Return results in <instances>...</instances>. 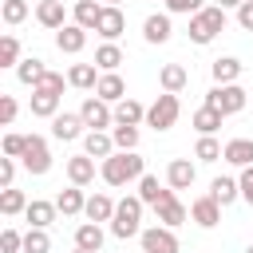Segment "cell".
I'll use <instances>...</instances> for the list:
<instances>
[{"label": "cell", "instance_id": "cell-5", "mask_svg": "<svg viewBox=\"0 0 253 253\" xmlns=\"http://www.w3.org/2000/svg\"><path fill=\"white\" fill-rule=\"evenodd\" d=\"M178 115H182V103H178V95H170V91H162L150 107H146V126L150 130H170L174 123H178Z\"/></svg>", "mask_w": 253, "mask_h": 253}, {"label": "cell", "instance_id": "cell-2", "mask_svg": "<svg viewBox=\"0 0 253 253\" xmlns=\"http://www.w3.org/2000/svg\"><path fill=\"white\" fill-rule=\"evenodd\" d=\"M142 210H146V202H142L138 194H126V198L115 206L111 233H115L119 241H130V237H138V233H142Z\"/></svg>", "mask_w": 253, "mask_h": 253}, {"label": "cell", "instance_id": "cell-23", "mask_svg": "<svg viewBox=\"0 0 253 253\" xmlns=\"http://www.w3.org/2000/svg\"><path fill=\"white\" fill-rule=\"evenodd\" d=\"M186 83H190V71H186L182 63H166V67L158 71V87H162V91H170V95H182V91H186Z\"/></svg>", "mask_w": 253, "mask_h": 253}, {"label": "cell", "instance_id": "cell-22", "mask_svg": "<svg viewBox=\"0 0 253 253\" xmlns=\"http://www.w3.org/2000/svg\"><path fill=\"white\" fill-rule=\"evenodd\" d=\"M99 16H103V4L99 0H75V8H71V24H79L87 32L99 28Z\"/></svg>", "mask_w": 253, "mask_h": 253}, {"label": "cell", "instance_id": "cell-31", "mask_svg": "<svg viewBox=\"0 0 253 253\" xmlns=\"http://www.w3.org/2000/svg\"><path fill=\"white\" fill-rule=\"evenodd\" d=\"M103 225H95V221H83V225H75V249H87V253H99L103 249Z\"/></svg>", "mask_w": 253, "mask_h": 253}, {"label": "cell", "instance_id": "cell-18", "mask_svg": "<svg viewBox=\"0 0 253 253\" xmlns=\"http://www.w3.org/2000/svg\"><path fill=\"white\" fill-rule=\"evenodd\" d=\"M67 182L71 186H91L95 182V158L91 154H71L67 158Z\"/></svg>", "mask_w": 253, "mask_h": 253}, {"label": "cell", "instance_id": "cell-43", "mask_svg": "<svg viewBox=\"0 0 253 253\" xmlns=\"http://www.w3.org/2000/svg\"><path fill=\"white\" fill-rule=\"evenodd\" d=\"M202 8H206V0H166L170 16H198Z\"/></svg>", "mask_w": 253, "mask_h": 253}, {"label": "cell", "instance_id": "cell-26", "mask_svg": "<svg viewBox=\"0 0 253 253\" xmlns=\"http://www.w3.org/2000/svg\"><path fill=\"white\" fill-rule=\"evenodd\" d=\"M55 206H59L63 217H79V213L87 210V194H83V186H67V190H59Z\"/></svg>", "mask_w": 253, "mask_h": 253}, {"label": "cell", "instance_id": "cell-34", "mask_svg": "<svg viewBox=\"0 0 253 253\" xmlns=\"http://www.w3.org/2000/svg\"><path fill=\"white\" fill-rule=\"evenodd\" d=\"M166 194H170V186H162V182H158L154 174H142V178H138V198H142V202H146L150 210H154V206H158V202H162Z\"/></svg>", "mask_w": 253, "mask_h": 253}, {"label": "cell", "instance_id": "cell-35", "mask_svg": "<svg viewBox=\"0 0 253 253\" xmlns=\"http://www.w3.org/2000/svg\"><path fill=\"white\" fill-rule=\"evenodd\" d=\"M123 59H126V55H123L119 43H99V47H95V67H99V71H119Z\"/></svg>", "mask_w": 253, "mask_h": 253}, {"label": "cell", "instance_id": "cell-28", "mask_svg": "<svg viewBox=\"0 0 253 253\" xmlns=\"http://www.w3.org/2000/svg\"><path fill=\"white\" fill-rule=\"evenodd\" d=\"M43 75H47V67H43V59H40V55H24V59H20V67H16V79H20L24 87H32V91L40 87V79H43Z\"/></svg>", "mask_w": 253, "mask_h": 253}, {"label": "cell", "instance_id": "cell-29", "mask_svg": "<svg viewBox=\"0 0 253 253\" xmlns=\"http://www.w3.org/2000/svg\"><path fill=\"white\" fill-rule=\"evenodd\" d=\"M99 67L95 63H71V71H67V83L71 87H79V91H95L99 87Z\"/></svg>", "mask_w": 253, "mask_h": 253}, {"label": "cell", "instance_id": "cell-25", "mask_svg": "<svg viewBox=\"0 0 253 253\" xmlns=\"http://www.w3.org/2000/svg\"><path fill=\"white\" fill-rule=\"evenodd\" d=\"M210 198H213V202H221V210H225V206H233V202L241 198V186H237V178H229V174H217V178L210 182Z\"/></svg>", "mask_w": 253, "mask_h": 253}, {"label": "cell", "instance_id": "cell-7", "mask_svg": "<svg viewBox=\"0 0 253 253\" xmlns=\"http://www.w3.org/2000/svg\"><path fill=\"white\" fill-rule=\"evenodd\" d=\"M79 115H83L87 130H111V126H115V107H111V103H103L99 95H87V99H83V107H79Z\"/></svg>", "mask_w": 253, "mask_h": 253}, {"label": "cell", "instance_id": "cell-24", "mask_svg": "<svg viewBox=\"0 0 253 253\" xmlns=\"http://www.w3.org/2000/svg\"><path fill=\"white\" fill-rule=\"evenodd\" d=\"M221 123H225V115H221L217 107H206V103H202V107L194 111V119H190V126H194L198 134H217Z\"/></svg>", "mask_w": 253, "mask_h": 253}, {"label": "cell", "instance_id": "cell-4", "mask_svg": "<svg viewBox=\"0 0 253 253\" xmlns=\"http://www.w3.org/2000/svg\"><path fill=\"white\" fill-rule=\"evenodd\" d=\"M245 103H249V95H245V87H237V83H213L210 91H206V107H217L225 119L229 115H237V111H245Z\"/></svg>", "mask_w": 253, "mask_h": 253}, {"label": "cell", "instance_id": "cell-15", "mask_svg": "<svg viewBox=\"0 0 253 253\" xmlns=\"http://www.w3.org/2000/svg\"><path fill=\"white\" fill-rule=\"evenodd\" d=\"M55 47H59L63 55H79V51L87 47V28H79V24H63V28L55 32Z\"/></svg>", "mask_w": 253, "mask_h": 253}, {"label": "cell", "instance_id": "cell-46", "mask_svg": "<svg viewBox=\"0 0 253 253\" xmlns=\"http://www.w3.org/2000/svg\"><path fill=\"white\" fill-rule=\"evenodd\" d=\"M16 115H20V103H16L12 95H0V123H4V126H12V123H16Z\"/></svg>", "mask_w": 253, "mask_h": 253}, {"label": "cell", "instance_id": "cell-30", "mask_svg": "<svg viewBox=\"0 0 253 253\" xmlns=\"http://www.w3.org/2000/svg\"><path fill=\"white\" fill-rule=\"evenodd\" d=\"M59 99H63V95H51V91L36 87L28 107H32V115H36V119H55V115H59Z\"/></svg>", "mask_w": 253, "mask_h": 253}, {"label": "cell", "instance_id": "cell-48", "mask_svg": "<svg viewBox=\"0 0 253 253\" xmlns=\"http://www.w3.org/2000/svg\"><path fill=\"white\" fill-rule=\"evenodd\" d=\"M16 182V158H0V190H8Z\"/></svg>", "mask_w": 253, "mask_h": 253}, {"label": "cell", "instance_id": "cell-51", "mask_svg": "<svg viewBox=\"0 0 253 253\" xmlns=\"http://www.w3.org/2000/svg\"><path fill=\"white\" fill-rule=\"evenodd\" d=\"M107 4H111V8H123V0H107Z\"/></svg>", "mask_w": 253, "mask_h": 253}, {"label": "cell", "instance_id": "cell-12", "mask_svg": "<svg viewBox=\"0 0 253 253\" xmlns=\"http://www.w3.org/2000/svg\"><path fill=\"white\" fill-rule=\"evenodd\" d=\"M190 221L202 225V229H213V225L221 221V202H213L210 194L194 198V202H190Z\"/></svg>", "mask_w": 253, "mask_h": 253}, {"label": "cell", "instance_id": "cell-27", "mask_svg": "<svg viewBox=\"0 0 253 253\" xmlns=\"http://www.w3.org/2000/svg\"><path fill=\"white\" fill-rule=\"evenodd\" d=\"M115 206H119V202H111V194H103V190H99V194H91V198H87L83 217H87V221H95V225H99V221H111V217H115Z\"/></svg>", "mask_w": 253, "mask_h": 253}, {"label": "cell", "instance_id": "cell-32", "mask_svg": "<svg viewBox=\"0 0 253 253\" xmlns=\"http://www.w3.org/2000/svg\"><path fill=\"white\" fill-rule=\"evenodd\" d=\"M210 71H213V83H237V75H241V59L237 55H217L213 63H210Z\"/></svg>", "mask_w": 253, "mask_h": 253}, {"label": "cell", "instance_id": "cell-16", "mask_svg": "<svg viewBox=\"0 0 253 253\" xmlns=\"http://www.w3.org/2000/svg\"><path fill=\"white\" fill-rule=\"evenodd\" d=\"M95 95H99L103 103H111V107H115V103H123V99H126V83H123V75H119V71H103V75H99Z\"/></svg>", "mask_w": 253, "mask_h": 253}, {"label": "cell", "instance_id": "cell-53", "mask_svg": "<svg viewBox=\"0 0 253 253\" xmlns=\"http://www.w3.org/2000/svg\"><path fill=\"white\" fill-rule=\"evenodd\" d=\"M245 253H253V245H249V249H245Z\"/></svg>", "mask_w": 253, "mask_h": 253}, {"label": "cell", "instance_id": "cell-49", "mask_svg": "<svg viewBox=\"0 0 253 253\" xmlns=\"http://www.w3.org/2000/svg\"><path fill=\"white\" fill-rule=\"evenodd\" d=\"M237 24H241V32H253V0H245L237 8Z\"/></svg>", "mask_w": 253, "mask_h": 253}, {"label": "cell", "instance_id": "cell-36", "mask_svg": "<svg viewBox=\"0 0 253 253\" xmlns=\"http://www.w3.org/2000/svg\"><path fill=\"white\" fill-rule=\"evenodd\" d=\"M24 210H28V198H24V190H16V186L0 190V213H4V217H16V213H24Z\"/></svg>", "mask_w": 253, "mask_h": 253}, {"label": "cell", "instance_id": "cell-50", "mask_svg": "<svg viewBox=\"0 0 253 253\" xmlns=\"http://www.w3.org/2000/svg\"><path fill=\"white\" fill-rule=\"evenodd\" d=\"M241 4H245V0H217V8H233V12H237Z\"/></svg>", "mask_w": 253, "mask_h": 253}, {"label": "cell", "instance_id": "cell-37", "mask_svg": "<svg viewBox=\"0 0 253 253\" xmlns=\"http://www.w3.org/2000/svg\"><path fill=\"white\" fill-rule=\"evenodd\" d=\"M28 0H0V20L8 24V28H16V24H24L28 20Z\"/></svg>", "mask_w": 253, "mask_h": 253}, {"label": "cell", "instance_id": "cell-20", "mask_svg": "<svg viewBox=\"0 0 253 253\" xmlns=\"http://www.w3.org/2000/svg\"><path fill=\"white\" fill-rule=\"evenodd\" d=\"M36 20L47 28V32H59L67 24V12H63V0H40L36 4Z\"/></svg>", "mask_w": 253, "mask_h": 253}, {"label": "cell", "instance_id": "cell-42", "mask_svg": "<svg viewBox=\"0 0 253 253\" xmlns=\"http://www.w3.org/2000/svg\"><path fill=\"white\" fill-rule=\"evenodd\" d=\"M24 150H28V134L8 130L4 134V158H24Z\"/></svg>", "mask_w": 253, "mask_h": 253}, {"label": "cell", "instance_id": "cell-17", "mask_svg": "<svg viewBox=\"0 0 253 253\" xmlns=\"http://www.w3.org/2000/svg\"><path fill=\"white\" fill-rule=\"evenodd\" d=\"M83 154L107 162V158L115 154V138H111V130H87V134H83Z\"/></svg>", "mask_w": 253, "mask_h": 253}, {"label": "cell", "instance_id": "cell-47", "mask_svg": "<svg viewBox=\"0 0 253 253\" xmlns=\"http://www.w3.org/2000/svg\"><path fill=\"white\" fill-rule=\"evenodd\" d=\"M237 186H241V202L253 206V166H245V170L237 174Z\"/></svg>", "mask_w": 253, "mask_h": 253}, {"label": "cell", "instance_id": "cell-45", "mask_svg": "<svg viewBox=\"0 0 253 253\" xmlns=\"http://www.w3.org/2000/svg\"><path fill=\"white\" fill-rule=\"evenodd\" d=\"M40 87H43V91H51V95H63V87H71V83H67V75H59V71H47V75L40 79Z\"/></svg>", "mask_w": 253, "mask_h": 253}, {"label": "cell", "instance_id": "cell-39", "mask_svg": "<svg viewBox=\"0 0 253 253\" xmlns=\"http://www.w3.org/2000/svg\"><path fill=\"white\" fill-rule=\"evenodd\" d=\"M111 138H115V150H138V126L115 123V126H111Z\"/></svg>", "mask_w": 253, "mask_h": 253}, {"label": "cell", "instance_id": "cell-6", "mask_svg": "<svg viewBox=\"0 0 253 253\" xmlns=\"http://www.w3.org/2000/svg\"><path fill=\"white\" fill-rule=\"evenodd\" d=\"M20 166H24L28 174H36V178L51 170V146H47V138H43V134H28V150H24Z\"/></svg>", "mask_w": 253, "mask_h": 253}, {"label": "cell", "instance_id": "cell-41", "mask_svg": "<svg viewBox=\"0 0 253 253\" xmlns=\"http://www.w3.org/2000/svg\"><path fill=\"white\" fill-rule=\"evenodd\" d=\"M24 253H51L47 229H28V233H24Z\"/></svg>", "mask_w": 253, "mask_h": 253}, {"label": "cell", "instance_id": "cell-8", "mask_svg": "<svg viewBox=\"0 0 253 253\" xmlns=\"http://www.w3.org/2000/svg\"><path fill=\"white\" fill-rule=\"evenodd\" d=\"M138 245H142V253H182L174 229H166V225H146L138 233Z\"/></svg>", "mask_w": 253, "mask_h": 253}, {"label": "cell", "instance_id": "cell-1", "mask_svg": "<svg viewBox=\"0 0 253 253\" xmlns=\"http://www.w3.org/2000/svg\"><path fill=\"white\" fill-rule=\"evenodd\" d=\"M146 174V162L138 158V150H115L107 162H99V178L107 186H130Z\"/></svg>", "mask_w": 253, "mask_h": 253}, {"label": "cell", "instance_id": "cell-10", "mask_svg": "<svg viewBox=\"0 0 253 253\" xmlns=\"http://www.w3.org/2000/svg\"><path fill=\"white\" fill-rule=\"evenodd\" d=\"M194 178H198V166H194L190 158H170V162H166V186H170L174 194H178V190H190Z\"/></svg>", "mask_w": 253, "mask_h": 253}, {"label": "cell", "instance_id": "cell-21", "mask_svg": "<svg viewBox=\"0 0 253 253\" xmlns=\"http://www.w3.org/2000/svg\"><path fill=\"white\" fill-rule=\"evenodd\" d=\"M221 162H229V166H237V170L253 166V138H229V142H225Z\"/></svg>", "mask_w": 253, "mask_h": 253}, {"label": "cell", "instance_id": "cell-52", "mask_svg": "<svg viewBox=\"0 0 253 253\" xmlns=\"http://www.w3.org/2000/svg\"><path fill=\"white\" fill-rule=\"evenodd\" d=\"M71 253H87V249H71Z\"/></svg>", "mask_w": 253, "mask_h": 253}, {"label": "cell", "instance_id": "cell-14", "mask_svg": "<svg viewBox=\"0 0 253 253\" xmlns=\"http://www.w3.org/2000/svg\"><path fill=\"white\" fill-rule=\"evenodd\" d=\"M174 36V24H170V12H150L142 20V40L146 43H166Z\"/></svg>", "mask_w": 253, "mask_h": 253}, {"label": "cell", "instance_id": "cell-11", "mask_svg": "<svg viewBox=\"0 0 253 253\" xmlns=\"http://www.w3.org/2000/svg\"><path fill=\"white\" fill-rule=\"evenodd\" d=\"M154 217H158V225H166V229H178V225L190 217V210H186V206L178 202V194L170 190V194H166V198L154 206Z\"/></svg>", "mask_w": 253, "mask_h": 253}, {"label": "cell", "instance_id": "cell-38", "mask_svg": "<svg viewBox=\"0 0 253 253\" xmlns=\"http://www.w3.org/2000/svg\"><path fill=\"white\" fill-rule=\"evenodd\" d=\"M221 154H225V146H221L213 134H202L198 146H194V158H198V162H217Z\"/></svg>", "mask_w": 253, "mask_h": 253}, {"label": "cell", "instance_id": "cell-40", "mask_svg": "<svg viewBox=\"0 0 253 253\" xmlns=\"http://www.w3.org/2000/svg\"><path fill=\"white\" fill-rule=\"evenodd\" d=\"M20 40L16 36H0V67H20Z\"/></svg>", "mask_w": 253, "mask_h": 253}, {"label": "cell", "instance_id": "cell-9", "mask_svg": "<svg viewBox=\"0 0 253 253\" xmlns=\"http://www.w3.org/2000/svg\"><path fill=\"white\" fill-rule=\"evenodd\" d=\"M83 134H87V123H83L79 111H59V115L51 119V138H59V142H75V138H83Z\"/></svg>", "mask_w": 253, "mask_h": 253}, {"label": "cell", "instance_id": "cell-3", "mask_svg": "<svg viewBox=\"0 0 253 253\" xmlns=\"http://www.w3.org/2000/svg\"><path fill=\"white\" fill-rule=\"evenodd\" d=\"M190 40L198 43V47H206V43H213L221 32H225V8H217V4H206L198 16H190Z\"/></svg>", "mask_w": 253, "mask_h": 253}, {"label": "cell", "instance_id": "cell-33", "mask_svg": "<svg viewBox=\"0 0 253 253\" xmlns=\"http://www.w3.org/2000/svg\"><path fill=\"white\" fill-rule=\"evenodd\" d=\"M115 123H123V126H138V123H146V107L138 103V99H123V103H115Z\"/></svg>", "mask_w": 253, "mask_h": 253}, {"label": "cell", "instance_id": "cell-13", "mask_svg": "<svg viewBox=\"0 0 253 253\" xmlns=\"http://www.w3.org/2000/svg\"><path fill=\"white\" fill-rule=\"evenodd\" d=\"M95 32L103 36V43H115V40L126 32V16H123V8L103 4V16H99V28H95Z\"/></svg>", "mask_w": 253, "mask_h": 253}, {"label": "cell", "instance_id": "cell-19", "mask_svg": "<svg viewBox=\"0 0 253 253\" xmlns=\"http://www.w3.org/2000/svg\"><path fill=\"white\" fill-rule=\"evenodd\" d=\"M24 217L32 221V229H47V225L59 217V206H55V202H43V198H32L28 210H24Z\"/></svg>", "mask_w": 253, "mask_h": 253}, {"label": "cell", "instance_id": "cell-44", "mask_svg": "<svg viewBox=\"0 0 253 253\" xmlns=\"http://www.w3.org/2000/svg\"><path fill=\"white\" fill-rule=\"evenodd\" d=\"M0 253H24V233H16L12 225L0 233Z\"/></svg>", "mask_w": 253, "mask_h": 253}]
</instances>
